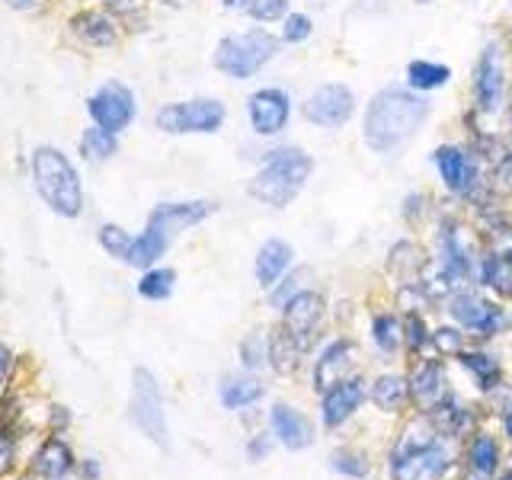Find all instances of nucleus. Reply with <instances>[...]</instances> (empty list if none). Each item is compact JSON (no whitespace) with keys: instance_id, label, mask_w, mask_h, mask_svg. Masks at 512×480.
Returning <instances> with one entry per match:
<instances>
[{"instance_id":"nucleus-1","label":"nucleus","mask_w":512,"mask_h":480,"mask_svg":"<svg viewBox=\"0 0 512 480\" xmlns=\"http://www.w3.org/2000/svg\"><path fill=\"white\" fill-rule=\"evenodd\" d=\"M429 116V96L407 84H388L368 96L362 112V144L378 157H394L423 132Z\"/></svg>"},{"instance_id":"nucleus-23","label":"nucleus","mask_w":512,"mask_h":480,"mask_svg":"<svg viewBox=\"0 0 512 480\" xmlns=\"http://www.w3.org/2000/svg\"><path fill=\"white\" fill-rule=\"evenodd\" d=\"M77 455L71 442L58 436V432H45V439L29 455V474L39 480H64L77 474Z\"/></svg>"},{"instance_id":"nucleus-58","label":"nucleus","mask_w":512,"mask_h":480,"mask_svg":"<svg viewBox=\"0 0 512 480\" xmlns=\"http://www.w3.org/2000/svg\"><path fill=\"white\" fill-rule=\"evenodd\" d=\"M416 7H429V4H436V0H413Z\"/></svg>"},{"instance_id":"nucleus-53","label":"nucleus","mask_w":512,"mask_h":480,"mask_svg":"<svg viewBox=\"0 0 512 480\" xmlns=\"http://www.w3.org/2000/svg\"><path fill=\"white\" fill-rule=\"evenodd\" d=\"M7 7L16 13H32V10L42 7V0H7Z\"/></svg>"},{"instance_id":"nucleus-28","label":"nucleus","mask_w":512,"mask_h":480,"mask_svg":"<svg viewBox=\"0 0 512 480\" xmlns=\"http://www.w3.org/2000/svg\"><path fill=\"white\" fill-rule=\"evenodd\" d=\"M311 349L304 346L295 333H288L282 324L269 327V372L279 378H295L304 362H308Z\"/></svg>"},{"instance_id":"nucleus-49","label":"nucleus","mask_w":512,"mask_h":480,"mask_svg":"<svg viewBox=\"0 0 512 480\" xmlns=\"http://www.w3.org/2000/svg\"><path fill=\"white\" fill-rule=\"evenodd\" d=\"M71 426H74V413L64 404H48L45 407V429L48 432H58V436H64Z\"/></svg>"},{"instance_id":"nucleus-25","label":"nucleus","mask_w":512,"mask_h":480,"mask_svg":"<svg viewBox=\"0 0 512 480\" xmlns=\"http://www.w3.org/2000/svg\"><path fill=\"white\" fill-rule=\"evenodd\" d=\"M368 404L381 416H410L413 394L407 372H381L368 381Z\"/></svg>"},{"instance_id":"nucleus-10","label":"nucleus","mask_w":512,"mask_h":480,"mask_svg":"<svg viewBox=\"0 0 512 480\" xmlns=\"http://www.w3.org/2000/svg\"><path fill=\"white\" fill-rule=\"evenodd\" d=\"M128 420L144 439L167 448L170 445V420H167V400L157 375L151 368H132V388H128Z\"/></svg>"},{"instance_id":"nucleus-59","label":"nucleus","mask_w":512,"mask_h":480,"mask_svg":"<svg viewBox=\"0 0 512 480\" xmlns=\"http://www.w3.org/2000/svg\"><path fill=\"white\" fill-rule=\"evenodd\" d=\"M506 471H509V474H512V452H509V455H506Z\"/></svg>"},{"instance_id":"nucleus-50","label":"nucleus","mask_w":512,"mask_h":480,"mask_svg":"<svg viewBox=\"0 0 512 480\" xmlns=\"http://www.w3.org/2000/svg\"><path fill=\"white\" fill-rule=\"evenodd\" d=\"M13 372H16V352L7 340H0V394L10 391Z\"/></svg>"},{"instance_id":"nucleus-14","label":"nucleus","mask_w":512,"mask_h":480,"mask_svg":"<svg viewBox=\"0 0 512 480\" xmlns=\"http://www.w3.org/2000/svg\"><path fill=\"white\" fill-rule=\"evenodd\" d=\"M359 372V343L346 333H336L317 349V356L311 362V391L324 394L333 384H340L343 378Z\"/></svg>"},{"instance_id":"nucleus-61","label":"nucleus","mask_w":512,"mask_h":480,"mask_svg":"<svg viewBox=\"0 0 512 480\" xmlns=\"http://www.w3.org/2000/svg\"><path fill=\"white\" fill-rule=\"evenodd\" d=\"M64 480H80V477H77V474H74V477H64Z\"/></svg>"},{"instance_id":"nucleus-26","label":"nucleus","mask_w":512,"mask_h":480,"mask_svg":"<svg viewBox=\"0 0 512 480\" xmlns=\"http://www.w3.org/2000/svg\"><path fill=\"white\" fill-rule=\"evenodd\" d=\"M266 397V384L260 381V375L253 372H228L218 381V404L228 413H247L253 407H260Z\"/></svg>"},{"instance_id":"nucleus-29","label":"nucleus","mask_w":512,"mask_h":480,"mask_svg":"<svg viewBox=\"0 0 512 480\" xmlns=\"http://www.w3.org/2000/svg\"><path fill=\"white\" fill-rule=\"evenodd\" d=\"M455 362L474 378V384H477V391H480V394H490V397H493V394L506 384L503 362H500V356H496V352H490L487 346L471 343Z\"/></svg>"},{"instance_id":"nucleus-22","label":"nucleus","mask_w":512,"mask_h":480,"mask_svg":"<svg viewBox=\"0 0 512 480\" xmlns=\"http://www.w3.org/2000/svg\"><path fill=\"white\" fill-rule=\"evenodd\" d=\"M426 416H429V423L442 432V436L455 439V442L471 439L474 432L480 429V407L471 404V400H464L458 391L445 394L436 407L426 410Z\"/></svg>"},{"instance_id":"nucleus-43","label":"nucleus","mask_w":512,"mask_h":480,"mask_svg":"<svg viewBox=\"0 0 512 480\" xmlns=\"http://www.w3.org/2000/svg\"><path fill=\"white\" fill-rule=\"evenodd\" d=\"M20 436L23 426L0 423V480H7L16 471V464H20Z\"/></svg>"},{"instance_id":"nucleus-7","label":"nucleus","mask_w":512,"mask_h":480,"mask_svg":"<svg viewBox=\"0 0 512 480\" xmlns=\"http://www.w3.org/2000/svg\"><path fill=\"white\" fill-rule=\"evenodd\" d=\"M282 52V39L266 26H250L244 32H228L221 36L215 52H212V64L221 77L228 80H250L263 68H269L272 61Z\"/></svg>"},{"instance_id":"nucleus-37","label":"nucleus","mask_w":512,"mask_h":480,"mask_svg":"<svg viewBox=\"0 0 512 480\" xmlns=\"http://www.w3.org/2000/svg\"><path fill=\"white\" fill-rule=\"evenodd\" d=\"M404 356L410 362L432 356V327L426 311H407L404 314Z\"/></svg>"},{"instance_id":"nucleus-3","label":"nucleus","mask_w":512,"mask_h":480,"mask_svg":"<svg viewBox=\"0 0 512 480\" xmlns=\"http://www.w3.org/2000/svg\"><path fill=\"white\" fill-rule=\"evenodd\" d=\"M314 176V157L301 144H276L260 160V167L247 180V196L266 208L292 205Z\"/></svg>"},{"instance_id":"nucleus-2","label":"nucleus","mask_w":512,"mask_h":480,"mask_svg":"<svg viewBox=\"0 0 512 480\" xmlns=\"http://www.w3.org/2000/svg\"><path fill=\"white\" fill-rule=\"evenodd\" d=\"M461 445L442 436L426 413H410L388 448L391 480H455L461 468Z\"/></svg>"},{"instance_id":"nucleus-4","label":"nucleus","mask_w":512,"mask_h":480,"mask_svg":"<svg viewBox=\"0 0 512 480\" xmlns=\"http://www.w3.org/2000/svg\"><path fill=\"white\" fill-rule=\"evenodd\" d=\"M29 173L48 212L64 221L84 215V180L71 154H64L58 144H36L29 154Z\"/></svg>"},{"instance_id":"nucleus-17","label":"nucleus","mask_w":512,"mask_h":480,"mask_svg":"<svg viewBox=\"0 0 512 480\" xmlns=\"http://www.w3.org/2000/svg\"><path fill=\"white\" fill-rule=\"evenodd\" d=\"M368 381L362 372L343 378L340 384H333L330 391L320 394V426L327 432H340L349 420H356V413L365 407L368 400Z\"/></svg>"},{"instance_id":"nucleus-34","label":"nucleus","mask_w":512,"mask_h":480,"mask_svg":"<svg viewBox=\"0 0 512 480\" xmlns=\"http://www.w3.org/2000/svg\"><path fill=\"white\" fill-rule=\"evenodd\" d=\"M452 77H455V71L448 68L445 61L413 58V61L407 64V87L416 90V93H423V96H429V93H436V90L448 87V84H452Z\"/></svg>"},{"instance_id":"nucleus-40","label":"nucleus","mask_w":512,"mask_h":480,"mask_svg":"<svg viewBox=\"0 0 512 480\" xmlns=\"http://www.w3.org/2000/svg\"><path fill=\"white\" fill-rule=\"evenodd\" d=\"M471 346V336L464 333L458 324H439V327H432V356H439V359H458L464 349Z\"/></svg>"},{"instance_id":"nucleus-57","label":"nucleus","mask_w":512,"mask_h":480,"mask_svg":"<svg viewBox=\"0 0 512 480\" xmlns=\"http://www.w3.org/2000/svg\"><path fill=\"white\" fill-rule=\"evenodd\" d=\"M13 480H39V477H32V474H29V471H26V474H16V477H13Z\"/></svg>"},{"instance_id":"nucleus-35","label":"nucleus","mask_w":512,"mask_h":480,"mask_svg":"<svg viewBox=\"0 0 512 480\" xmlns=\"http://www.w3.org/2000/svg\"><path fill=\"white\" fill-rule=\"evenodd\" d=\"M77 151H80V157L87 160V164H106V160H112L119 154V135L90 122L84 132H80Z\"/></svg>"},{"instance_id":"nucleus-44","label":"nucleus","mask_w":512,"mask_h":480,"mask_svg":"<svg viewBox=\"0 0 512 480\" xmlns=\"http://www.w3.org/2000/svg\"><path fill=\"white\" fill-rule=\"evenodd\" d=\"M279 26H282L279 29L282 45H304L314 36V20L308 13H301V10H288Z\"/></svg>"},{"instance_id":"nucleus-56","label":"nucleus","mask_w":512,"mask_h":480,"mask_svg":"<svg viewBox=\"0 0 512 480\" xmlns=\"http://www.w3.org/2000/svg\"><path fill=\"white\" fill-rule=\"evenodd\" d=\"M500 423H503V436H506V442L512 445V404L503 410V416H500Z\"/></svg>"},{"instance_id":"nucleus-31","label":"nucleus","mask_w":512,"mask_h":480,"mask_svg":"<svg viewBox=\"0 0 512 480\" xmlns=\"http://www.w3.org/2000/svg\"><path fill=\"white\" fill-rule=\"evenodd\" d=\"M368 336H372V346L384 359H397L404 352V314L397 308L375 311L368 320Z\"/></svg>"},{"instance_id":"nucleus-38","label":"nucleus","mask_w":512,"mask_h":480,"mask_svg":"<svg viewBox=\"0 0 512 480\" xmlns=\"http://www.w3.org/2000/svg\"><path fill=\"white\" fill-rule=\"evenodd\" d=\"M237 359H240V368L253 375H260L263 368H269V330L266 327L250 330L237 346Z\"/></svg>"},{"instance_id":"nucleus-46","label":"nucleus","mask_w":512,"mask_h":480,"mask_svg":"<svg viewBox=\"0 0 512 480\" xmlns=\"http://www.w3.org/2000/svg\"><path fill=\"white\" fill-rule=\"evenodd\" d=\"M432 212V199L426 189H410L404 199H400V218H404L410 228L423 224Z\"/></svg>"},{"instance_id":"nucleus-45","label":"nucleus","mask_w":512,"mask_h":480,"mask_svg":"<svg viewBox=\"0 0 512 480\" xmlns=\"http://www.w3.org/2000/svg\"><path fill=\"white\" fill-rule=\"evenodd\" d=\"M477 237H480V247H484V250L500 253L503 260L512 263V218L493 224V228H487V231H480Z\"/></svg>"},{"instance_id":"nucleus-36","label":"nucleus","mask_w":512,"mask_h":480,"mask_svg":"<svg viewBox=\"0 0 512 480\" xmlns=\"http://www.w3.org/2000/svg\"><path fill=\"white\" fill-rule=\"evenodd\" d=\"M135 292H138V298L151 301V304L170 301L176 292V269H170L164 263H157L151 269H141V276L135 282Z\"/></svg>"},{"instance_id":"nucleus-18","label":"nucleus","mask_w":512,"mask_h":480,"mask_svg":"<svg viewBox=\"0 0 512 480\" xmlns=\"http://www.w3.org/2000/svg\"><path fill=\"white\" fill-rule=\"evenodd\" d=\"M506 471V452L500 436H493L480 426L471 439L461 445V468L458 480H496Z\"/></svg>"},{"instance_id":"nucleus-19","label":"nucleus","mask_w":512,"mask_h":480,"mask_svg":"<svg viewBox=\"0 0 512 480\" xmlns=\"http://www.w3.org/2000/svg\"><path fill=\"white\" fill-rule=\"evenodd\" d=\"M269 432L288 452H308L317 442V426L301 407L288 404V400H276L269 407Z\"/></svg>"},{"instance_id":"nucleus-54","label":"nucleus","mask_w":512,"mask_h":480,"mask_svg":"<svg viewBox=\"0 0 512 480\" xmlns=\"http://www.w3.org/2000/svg\"><path fill=\"white\" fill-rule=\"evenodd\" d=\"M503 141H506V148H509V154H512V103H509L506 116H503Z\"/></svg>"},{"instance_id":"nucleus-47","label":"nucleus","mask_w":512,"mask_h":480,"mask_svg":"<svg viewBox=\"0 0 512 480\" xmlns=\"http://www.w3.org/2000/svg\"><path fill=\"white\" fill-rule=\"evenodd\" d=\"M288 4L292 0H253L247 16L256 23V26H269V23H282L285 13H288Z\"/></svg>"},{"instance_id":"nucleus-33","label":"nucleus","mask_w":512,"mask_h":480,"mask_svg":"<svg viewBox=\"0 0 512 480\" xmlns=\"http://www.w3.org/2000/svg\"><path fill=\"white\" fill-rule=\"evenodd\" d=\"M474 285H477V288H484V292L493 295V298L509 301V298H512V263L503 260L500 253L480 250Z\"/></svg>"},{"instance_id":"nucleus-52","label":"nucleus","mask_w":512,"mask_h":480,"mask_svg":"<svg viewBox=\"0 0 512 480\" xmlns=\"http://www.w3.org/2000/svg\"><path fill=\"white\" fill-rule=\"evenodd\" d=\"M106 7L119 16V13H132L135 7H141V0H106Z\"/></svg>"},{"instance_id":"nucleus-6","label":"nucleus","mask_w":512,"mask_h":480,"mask_svg":"<svg viewBox=\"0 0 512 480\" xmlns=\"http://www.w3.org/2000/svg\"><path fill=\"white\" fill-rule=\"evenodd\" d=\"M429 160H432V167H436L442 189L458 205L468 208V212H477V208H484L490 202H503V199H496L490 192L484 164H480V157H477V151L471 148V144H461V141L436 144L432 154H429Z\"/></svg>"},{"instance_id":"nucleus-13","label":"nucleus","mask_w":512,"mask_h":480,"mask_svg":"<svg viewBox=\"0 0 512 480\" xmlns=\"http://www.w3.org/2000/svg\"><path fill=\"white\" fill-rule=\"evenodd\" d=\"M87 116L93 125L122 135L125 128H132L138 119V96L132 87L122 84V80H103V84L87 96Z\"/></svg>"},{"instance_id":"nucleus-16","label":"nucleus","mask_w":512,"mask_h":480,"mask_svg":"<svg viewBox=\"0 0 512 480\" xmlns=\"http://www.w3.org/2000/svg\"><path fill=\"white\" fill-rule=\"evenodd\" d=\"M279 324L288 333H295L308 349H314V343L324 336V327H327V298H324V292H317V288H304V292H298L279 311Z\"/></svg>"},{"instance_id":"nucleus-12","label":"nucleus","mask_w":512,"mask_h":480,"mask_svg":"<svg viewBox=\"0 0 512 480\" xmlns=\"http://www.w3.org/2000/svg\"><path fill=\"white\" fill-rule=\"evenodd\" d=\"M359 109L356 90L343 80H333V84H320L314 93H308V100L301 103V116L308 119L314 128H324V132H340L352 122Z\"/></svg>"},{"instance_id":"nucleus-41","label":"nucleus","mask_w":512,"mask_h":480,"mask_svg":"<svg viewBox=\"0 0 512 480\" xmlns=\"http://www.w3.org/2000/svg\"><path fill=\"white\" fill-rule=\"evenodd\" d=\"M330 468L340 474V477H349V480H365L372 474V458L362 448H352V445H343L336 448L330 455Z\"/></svg>"},{"instance_id":"nucleus-24","label":"nucleus","mask_w":512,"mask_h":480,"mask_svg":"<svg viewBox=\"0 0 512 480\" xmlns=\"http://www.w3.org/2000/svg\"><path fill=\"white\" fill-rule=\"evenodd\" d=\"M215 212H218V202H212V199H173V202H157L151 208L148 221L160 224L167 234L180 237L183 231H192V228H199V224H205Z\"/></svg>"},{"instance_id":"nucleus-48","label":"nucleus","mask_w":512,"mask_h":480,"mask_svg":"<svg viewBox=\"0 0 512 480\" xmlns=\"http://www.w3.org/2000/svg\"><path fill=\"white\" fill-rule=\"evenodd\" d=\"M276 445H279V442L272 439V432H269V429H256V432H250V439H247V461H253V464L266 461Z\"/></svg>"},{"instance_id":"nucleus-9","label":"nucleus","mask_w":512,"mask_h":480,"mask_svg":"<svg viewBox=\"0 0 512 480\" xmlns=\"http://www.w3.org/2000/svg\"><path fill=\"white\" fill-rule=\"evenodd\" d=\"M480 237L474 224L464 221L458 212H442L432 228V263L448 269L461 285H474L477 276V260H480Z\"/></svg>"},{"instance_id":"nucleus-30","label":"nucleus","mask_w":512,"mask_h":480,"mask_svg":"<svg viewBox=\"0 0 512 480\" xmlns=\"http://www.w3.org/2000/svg\"><path fill=\"white\" fill-rule=\"evenodd\" d=\"M429 260H432V256H429V250L423 244H416L413 237H400L391 244L388 260H384V269H388V276L394 279V285L416 282V279H423Z\"/></svg>"},{"instance_id":"nucleus-27","label":"nucleus","mask_w":512,"mask_h":480,"mask_svg":"<svg viewBox=\"0 0 512 480\" xmlns=\"http://www.w3.org/2000/svg\"><path fill=\"white\" fill-rule=\"evenodd\" d=\"M292 269H295V247L288 244V240H282V237L263 240L260 250H256V260H253L256 285H260L263 292H269V288L276 285L282 276H288Z\"/></svg>"},{"instance_id":"nucleus-51","label":"nucleus","mask_w":512,"mask_h":480,"mask_svg":"<svg viewBox=\"0 0 512 480\" xmlns=\"http://www.w3.org/2000/svg\"><path fill=\"white\" fill-rule=\"evenodd\" d=\"M77 477H80V480H103V461H100V458H93V455L80 458V461H77Z\"/></svg>"},{"instance_id":"nucleus-60","label":"nucleus","mask_w":512,"mask_h":480,"mask_svg":"<svg viewBox=\"0 0 512 480\" xmlns=\"http://www.w3.org/2000/svg\"><path fill=\"white\" fill-rule=\"evenodd\" d=\"M496 480H512V474H509V471H503V474H500V477H496Z\"/></svg>"},{"instance_id":"nucleus-8","label":"nucleus","mask_w":512,"mask_h":480,"mask_svg":"<svg viewBox=\"0 0 512 480\" xmlns=\"http://www.w3.org/2000/svg\"><path fill=\"white\" fill-rule=\"evenodd\" d=\"M442 311L452 324H458L468 333L471 343L477 346H487L512 330V311L506 308V301L487 295L484 288H477V285H461L458 292L442 304Z\"/></svg>"},{"instance_id":"nucleus-11","label":"nucleus","mask_w":512,"mask_h":480,"mask_svg":"<svg viewBox=\"0 0 512 480\" xmlns=\"http://www.w3.org/2000/svg\"><path fill=\"white\" fill-rule=\"evenodd\" d=\"M228 122V106L218 96H192V100H173L154 112V125L164 135H218Z\"/></svg>"},{"instance_id":"nucleus-21","label":"nucleus","mask_w":512,"mask_h":480,"mask_svg":"<svg viewBox=\"0 0 512 480\" xmlns=\"http://www.w3.org/2000/svg\"><path fill=\"white\" fill-rule=\"evenodd\" d=\"M407 378H410V394H413L416 413H426L429 407H436L445 394H452L445 359H439V356H423V359L410 362Z\"/></svg>"},{"instance_id":"nucleus-5","label":"nucleus","mask_w":512,"mask_h":480,"mask_svg":"<svg viewBox=\"0 0 512 480\" xmlns=\"http://www.w3.org/2000/svg\"><path fill=\"white\" fill-rule=\"evenodd\" d=\"M509 55H512V45L503 36H493L480 45L477 61H474L471 106L464 116H471L474 122L487 128L493 119L506 116V109H509V87H512Z\"/></svg>"},{"instance_id":"nucleus-15","label":"nucleus","mask_w":512,"mask_h":480,"mask_svg":"<svg viewBox=\"0 0 512 480\" xmlns=\"http://www.w3.org/2000/svg\"><path fill=\"white\" fill-rule=\"evenodd\" d=\"M295 103L282 87H260L247 96V122L256 138H279L292 122Z\"/></svg>"},{"instance_id":"nucleus-39","label":"nucleus","mask_w":512,"mask_h":480,"mask_svg":"<svg viewBox=\"0 0 512 480\" xmlns=\"http://www.w3.org/2000/svg\"><path fill=\"white\" fill-rule=\"evenodd\" d=\"M96 244L103 247L106 256H112L116 263L128 266V256H132V244H135V234L122 228L119 221H103L100 228H96Z\"/></svg>"},{"instance_id":"nucleus-42","label":"nucleus","mask_w":512,"mask_h":480,"mask_svg":"<svg viewBox=\"0 0 512 480\" xmlns=\"http://www.w3.org/2000/svg\"><path fill=\"white\" fill-rule=\"evenodd\" d=\"M304 276H308V269H292L288 276H282L276 285H272L269 292H266V295H269V308L279 314L298 292H304V288H311L308 282H304Z\"/></svg>"},{"instance_id":"nucleus-62","label":"nucleus","mask_w":512,"mask_h":480,"mask_svg":"<svg viewBox=\"0 0 512 480\" xmlns=\"http://www.w3.org/2000/svg\"><path fill=\"white\" fill-rule=\"evenodd\" d=\"M509 103H512V87H509Z\"/></svg>"},{"instance_id":"nucleus-32","label":"nucleus","mask_w":512,"mask_h":480,"mask_svg":"<svg viewBox=\"0 0 512 480\" xmlns=\"http://www.w3.org/2000/svg\"><path fill=\"white\" fill-rule=\"evenodd\" d=\"M173 234H167L160 224H154V221H144V228L135 234V244H132V256H128V266L132 269H151V266H157L160 260L167 256V250H170V244H173Z\"/></svg>"},{"instance_id":"nucleus-20","label":"nucleus","mask_w":512,"mask_h":480,"mask_svg":"<svg viewBox=\"0 0 512 480\" xmlns=\"http://www.w3.org/2000/svg\"><path fill=\"white\" fill-rule=\"evenodd\" d=\"M68 26H71V36L80 45L93 48V52H109V48H116L122 42V23L109 7L77 10L68 20Z\"/></svg>"},{"instance_id":"nucleus-55","label":"nucleus","mask_w":512,"mask_h":480,"mask_svg":"<svg viewBox=\"0 0 512 480\" xmlns=\"http://www.w3.org/2000/svg\"><path fill=\"white\" fill-rule=\"evenodd\" d=\"M250 4H253V0H221V7L231 10V13H247Z\"/></svg>"}]
</instances>
